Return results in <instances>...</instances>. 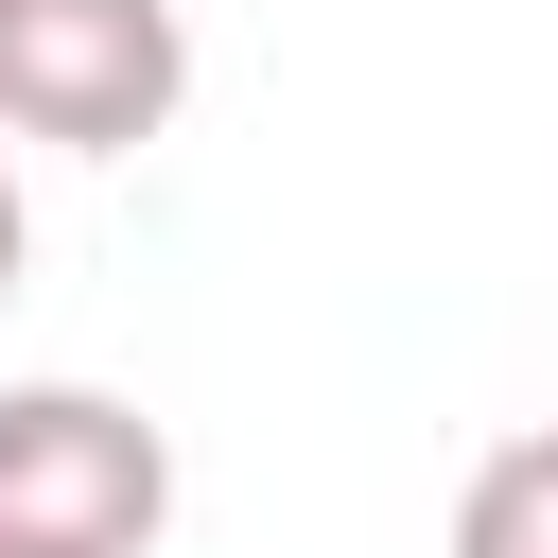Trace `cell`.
Instances as JSON below:
<instances>
[{"label": "cell", "mask_w": 558, "mask_h": 558, "mask_svg": "<svg viewBox=\"0 0 558 558\" xmlns=\"http://www.w3.org/2000/svg\"><path fill=\"white\" fill-rule=\"evenodd\" d=\"M17 244H35V227H17V174H0V296H17Z\"/></svg>", "instance_id": "4"}, {"label": "cell", "mask_w": 558, "mask_h": 558, "mask_svg": "<svg viewBox=\"0 0 558 558\" xmlns=\"http://www.w3.org/2000/svg\"><path fill=\"white\" fill-rule=\"evenodd\" d=\"M174 436L105 384H0V558H157Z\"/></svg>", "instance_id": "1"}, {"label": "cell", "mask_w": 558, "mask_h": 558, "mask_svg": "<svg viewBox=\"0 0 558 558\" xmlns=\"http://www.w3.org/2000/svg\"><path fill=\"white\" fill-rule=\"evenodd\" d=\"M453 558H558V418L506 436V453L453 488Z\"/></svg>", "instance_id": "3"}, {"label": "cell", "mask_w": 558, "mask_h": 558, "mask_svg": "<svg viewBox=\"0 0 558 558\" xmlns=\"http://www.w3.org/2000/svg\"><path fill=\"white\" fill-rule=\"evenodd\" d=\"M192 105V17L174 0H0V140L52 157H140Z\"/></svg>", "instance_id": "2"}]
</instances>
